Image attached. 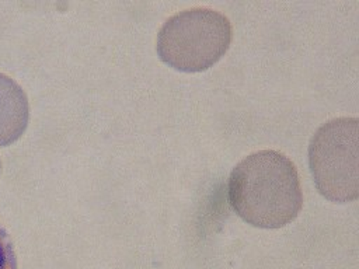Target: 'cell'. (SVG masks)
Listing matches in <instances>:
<instances>
[{
  "label": "cell",
  "mask_w": 359,
  "mask_h": 269,
  "mask_svg": "<svg viewBox=\"0 0 359 269\" xmlns=\"http://www.w3.org/2000/svg\"><path fill=\"white\" fill-rule=\"evenodd\" d=\"M229 202L254 227L280 228L289 224L303 205L294 164L275 150L247 156L230 174Z\"/></svg>",
  "instance_id": "1"
},
{
  "label": "cell",
  "mask_w": 359,
  "mask_h": 269,
  "mask_svg": "<svg viewBox=\"0 0 359 269\" xmlns=\"http://www.w3.org/2000/svg\"><path fill=\"white\" fill-rule=\"evenodd\" d=\"M231 36L227 17L209 7H192L163 24L156 50L170 67L188 73L203 71L227 52Z\"/></svg>",
  "instance_id": "2"
},
{
  "label": "cell",
  "mask_w": 359,
  "mask_h": 269,
  "mask_svg": "<svg viewBox=\"0 0 359 269\" xmlns=\"http://www.w3.org/2000/svg\"><path fill=\"white\" fill-rule=\"evenodd\" d=\"M309 165L317 191L346 203L359 196V120L335 118L321 125L309 146Z\"/></svg>",
  "instance_id": "3"
},
{
  "label": "cell",
  "mask_w": 359,
  "mask_h": 269,
  "mask_svg": "<svg viewBox=\"0 0 359 269\" xmlns=\"http://www.w3.org/2000/svg\"><path fill=\"white\" fill-rule=\"evenodd\" d=\"M29 120L27 94L18 83L0 73V147L18 140Z\"/></svg>",
  "instance_id": "4"
},
{
  "label": "cell",
  "mask_w": 359,
  "mask_h": 269,
  "mask_svg": "<svg viewBox=\"0 0 359 269\" xmlns=\"http://www.w3.org/2000/svg\"><path fill=\"white\" fill-rule=\"evenodd\" d=\"M0 269H17L13 242L7 231L0 226Z\"/></svg>",
  "instance_id": "5"
},
{
  "label": "cell",
  "mask_w": 359,
  "mask_h": 269,
  "mask_svg": "<svg viewBox=\"0 0 359 269\" xmlns=\"http://www.w3.org/2000/svg\"><path fill=\"white\" fill-rule=\"evenodd\" d=\"M0 172H1V161H0Z\"/></svg>",
  "instance_id": "6"
}]
</instances>
